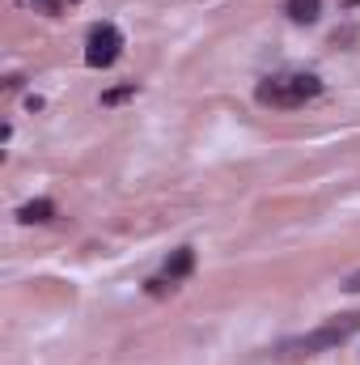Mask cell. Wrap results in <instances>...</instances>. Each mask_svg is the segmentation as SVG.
Returning <instances> with one entry per match:
<instances>
[{"label":"cell","instance_id":"5b68a950","mask_svg":"<svg viewBox=\"0 0 360 365\" xmlns=\"http://www.w3.org/2000/svg\"><path fill=\"white\" fill-rule=\"evenodd\" d=\"M17 217H21L26 225H30V221H51V217H55V204H51V200H30V204L17 208Z\"/></svg>","mask_w":360,"mask_h":365},{"label":"cell","instance_id":"6da1fadb","mask_svg":"<svg viewBox=\"0 0 360 365\" xmlns=\"http://www.w3.org/2000/svg\"><path fill=\"white\" fill-rule=\"evenodd\" d=\"M322 93V81L314 73H280V77H268L259 86V102H271V106H301L309 98Z\"/></svg>","mask_w":360,"mask_h":365},{"label":"cell","instance_id":"8992f818","mask_svg":"<svg viewBox=\"0 0 360 365\" xmlns=\"http://www.w3.org/2000/svg\"><path fill=\"white\" fill-rule=\"evenodd\" d=\"M191 268H195V255H191V247H182V251H174V255L166 259V276H170V280H182Z\"/></svg>","mask_w":360,"mask_h":365},{"label":"cell","instance_id":"ba28073f","mask_svg":"<svg viewBox=\"0 0 360 365\" xmlns=\"http://www.w3.org/2000/svg\"><path fill=\"white\" fill-rule=\"evenodd\" d=\"M348 289H352V293H360V272L352 276V280H348Z\"/></svg>","mask_w":360,"mask_h":365},{"label":"cell","instance_id":"9c48e42d","mask_svg":"<svg viewBox=\"0 0 360 365\" xmlns=\"http://www.w3.org/2000/svg\"><path fill=\"white\" fill-rule=\"evenodd\" d=\"M339 4H348V9H356V4H360V0H339Z\"/></svg>","mask_w":360,"mask_h":365},{"label":"cell","instance_id":"277c9868","mask_svg":"<svg viewBox=\"0 0 360 365\" xmlns=\"http://www.w3.org/2000/svg\"><path fill=\"white\" fill-rule=\"evenodd\" d=\"M318 13H322V0H288V17L301 26H314Z\"/></svg>","mask_w":360,"mask_h":365},{"label":"cell","instance_id":"7a4b0ae2","mask_svg":"<svg viewBox=\"0 0 360 365\" xmlns=\"http://www.w3.org/2000/svg\"><path fill=\"white\" fill-rule=\"evenodd\" d=\"M360 331V314H339V319H331V323H322L318 331H309V336H301L292 349L297 353H318V349H335V344H344V340H352Z\"/></svg>","mask_w":360,"mask_h":365},{"label":"cell","instance_id":"3957f363","mask_svg":"<svg viewBox=\"0 0 360 365\" xmlns=\"http://www.w3.org/2000/svg\"><path fill=\"white\" fill-rule=\"evenodd\" d=\"M119 51H123V34H119L110 21L93 26L90 38H85V64H90V68H110V64L119 60Z\"/></svg>","mask_w":360,"mask_h":365},{"label":"cell","instance_id":"52a82bcc","mask_svg":"<svg viewBox=\"0 0 360 365\" xmlns=\"http://www.w3.org/2000/svg\"><path fill=\"white\" fill-rule=\"evenodd\" d=\"M132 93H136V86H119V90H110V93H106L102 102H106V106H115V102H123V98H132Z\"/></svg>","mask_w":360,"mask_h":365}]
</instances>
